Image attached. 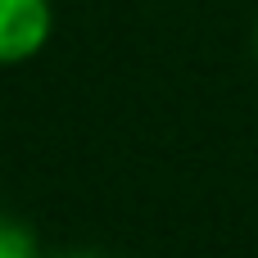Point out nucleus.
I'll return each instance as SVG.
<instances>
[{"label": "nucleus", "mask_w": 258, "mask_h": 258, "mask_svg": "<svg viewBox=\"0 0 258 258\" xmlns=\"http://www.w3.org/2000/svg\"><path fill=\"white\" fill-rule=\"evenodd\" d=\"M50 36L45 0H0V63H18L36 54Z\"/></svg>", "instance_id": "f257e3e1"}, {"label": "nucleus", "mask_w": 258, "mask_h": 258, "mask_svg": "<svg viewBox=\"0 0 258 258\" xmlns=\"http://www.w3.org/2000/svg\"><path fill=\"white\" fill-rule=\"evenodd\" d=\"M0 258H36L27 231L14 227V222H5V218H0Z\"/></svg>", "instance_id": "f03ea898"}]
</instances>
